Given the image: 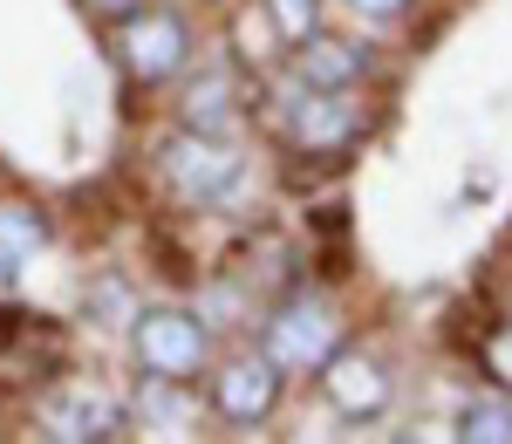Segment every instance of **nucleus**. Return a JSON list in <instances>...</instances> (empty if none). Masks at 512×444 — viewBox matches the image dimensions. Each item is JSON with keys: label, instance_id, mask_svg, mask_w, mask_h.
Returning a JSON list of instances; mask_svg holds the SVG:
<instances>
[{"label": "nucleus", "instance_id": "ddd939ff", "mask_svg": "<svg viewBox=\"0 0 512 444\" xmlns=\"http://www.w3.org/2000/svg\"><path fill=\"white\" fill-rule=\"evenodd\" d=\"M267 7H274V28L287 41H308L321 21V0H267Z\"/></svg>", "mask_w": 512, "mask_h": 444}, {"label": "nucleus", "instance_id": "f257e3e1", "mask_svg": "<svg viewBox=\"0 0 512 444\" xmlns=\"http://www.w3.org/2000/svg\"><path fill=\"white\" fill-rule=\"evenodd\" d=\"M130 342H137L144 376H158V383H185V376H198V369H205V328H198V315L151 308V315H137Z\"/></svg>", "mask_w": 512, "mask_h": 444}, {"label": "nucleus", "instance_id": "6e6552de", "mask_svg": "<svg viewBox=\"0 0 512 444\" xmlns=\"http://www.w3.org/2000/svg\"><path fill=\"white\" fill-rule=\"evenodd\" d=\"M308 89V82H301ZM294 137L321 151V144H342L349 137V103H342V89H308L301 96V110H294Z\"/></svg>", "mask_w": 512, "mask_h": 444}, {"label": "nucleus", "instance_id": "423d86ee", "mask_svg": "<svg viewBox=\"0 0 512 444\" xmlns=\"http://www.w3.org/2000/svg\"><path fill=\"white\" fill-rule=\"evenodd\" d=\"M321 390H328V404L349 410V417H376V410L390 404V376H383V363H369V356H328L321 363Z\"/></svg>", "mask_w": 512, "mask_h": 444}, {"label": "nucleus", "instance_id": "9d476101", "mask_svg": "<svg viewBox=\"0 0 512 444\" xmlns=\"http://www.w3.org/2000/svg\"><path fill=\"white\" fill-rule=\"evenodd\" d=\"M41 246H48L41 212H28V205H0V274H21Z\"/></svg>", "mask_w": 512, "mask_h": 444}, {"label": "nucleus", "instance_id": "7ed1b4c3", "mask_svg": "<svg viewBox=\"0 0 512 444\" xmlns=\"http://www.w3.org/2000/svg\"><path fill=\"white\" fill-rule=\"evenodd\" d=\"M185 55H192V35H185L178 14H130V21H123V69L137 82L178 76Z\"/></svg>", "mask_w": 512, "mask_h": 444}, {"label": "nucleus", "instance_id": "f8f14e48", "mask_svg": "<svg viewBox=\"0 0 512 444\" xmlns=\"http://www.w3.org/2000/svg\"><path fill=\"white\" fill-rule=\"evenodd\" d=\"M185 123H192V130H212V123H226V82H219V76H205L192 96H185Z\"/></svg>", "mask_w": 512, "mask_h": 444}, {"label": "nucleus", "instance_id": "dca6fc26", "mask_svg": "<svg viewBox=\"0 0 512 444\" xmlns=\"http://www.w3.org/2000/svg\"><path fill=\"white\" fill-rule=\"evenodd\" d=\"M96 7H103V14H123V7H130V0H96Z\"/></svg>", "mask_w": 512, "mask_h": 444}, {"label": "nucleus", "instance_id": "0eeeda50", "mask_svg": "<svg viewBox=\"0 0 512 444\" xmlns=\"http://www.w3.org/2000/svg\"><path fill=\"white\" fill-rule=\"evenodd\" d=\"M117 404L110 397H96V390H69V397H55V404L41 410V431L62 444H82V438H117Z\"/></svg>", "mask_w": 512, "mask_h": 444}, {"label": "nucleus", "instance_id": "20e7f679", "mask_svg": "<svg viewBox=\"0 0 512 444\" xmlns=\"http://www.w3.org/2000/svg\"><path fill=\"white\" fill-rule=\"evenodd\" d=\"M267 356L280 369H321L335 356V315L321 301H287L267 322Z\"/></svg>", "mask_w": 512, "mask_h": 444}, {"label": "nucleus", "instance_id": "2eb2a0df", "mask_svg": "<svg viewBox=\"0 0 512 444\" xmlns=\"http://www.w3.org/2000/svg\"><path fill=\"white\" fill-rule=\"evenodd\" d=\"M349 7L362 14V21H390V14H403L410 0H349Z\"/></svg>", "mask_w": 512, "mask_h": 444}, {"label": "nucleus", "instance_id": "1a4fd4ad", "mask_svg": "<svg viewBox=\"0 0 512 444\" xmlns=\"http://www.w3.org/2000/svg\"><path fill=\"white\" fill-rule=\"evenodd\" d=\"M355 76H362V48H349L335 35H308V48H301V82L308 89H349Z\"/></svg>", "mask_w": 512, "mask_h": 444}, {"label": "nucleus", "instance_id": "39448f33", "mask_svg": "<svg viewBox=\"0 0 512 444\" xmlns=\"http://www.w3.org/2000/svg\"><path fill=\"white\" fill-rule=\"evenodd\" d=\"M212 397H219V417H233V424H260V417L280 404V363H274V356L226 363V369H219V383H212Z\"/></svg>", "mask_w": 512, "mask_h": 444}, {"label": "nucleus", "instance_id": "f03ea898", "mask_svg": "<svg viewBox=\"0 0 512 444\" xmlns=\"http://www.w3.org/2000/svg\"><path fill=\"white\" fill-rule=\"evenodd\" d=\"M164 178H171V192L178 199H226L239 185V151L233 144H219L212 130H185V137H171L164 144Z\"/></svg>", "mask_w": 512, "mask_h": 444}, {"label": "nucleus", "instance_id": "9b49d317", "mask_svg": "<svg viewBox=\"0 0 512 444\" xmlns=\"http://www.w3.org/2000/svg\"><path fill=\"white\" fill-rule=\"evenodd\" d=\"M458 438L465 444H512V404H465Z\"/></svg>", "mask_w": 512, "mask_h": 444}, {"label": "nucleus", "instance_id": "4468645a", "mask_svg": "<svg viewBox=\"0 0 512 444\" xmlns=\"http://www.w3.org/2000/svg\"><path fill=\"white\" fill-rule=\"evenodd\" d=\"M485 369H492V376H499V383H506V390H512V322L499 328L492 342H485Z\"/></svg>", "mask_w": 512, "mask_h": 444}]
</instances>
